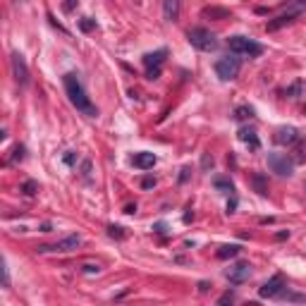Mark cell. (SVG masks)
<instances>
[{"label":"cell","mask_w":306,"mask_h":306,"mask_svg":"<svg viewBox=\"0 0 306 306\" xmlns=\"http://www.w3.org/2000/svg\"><path fill=\"white\" fill-rule=\"evenodd\" d=\"M158 77H161V70H146V79L153 82V79H158Z\"/></svg>","instance_id":"30"},{"label":"cell","mask_w":306,"mask_h":306,"mask_svg":"<svg viewBox=\"0 0 306 306\" xmlns=\"http://www.w3.org/2000/svg\"><path fill=\"white\" fill-rule=\"evenodd\" d=\"M287 237H289V230H282V232L275 234V239H287Z\"/></svg>","instance_id":"34"},{"label":"cell","mask_w":306,"mask_h":306,"mask_svg":"<svg viewBox=\"0 0 306 306\" xmlns=\"http://www.w3.org/2000/svg\"><path fill=\"white\" fill-rule=\"evenodd\" d=\"M304 10H306V2H292L285 12H280L275 19H270L268 24H266V29H268V31H278V29H282V27L292 24V22L299 17Z\"/></svg>","instance_id":"5"},{"label":"cell","mask_w":306,"mask_h":306,"mask_svg":"<svg viewBox=\"0 0 306 306\" xmlns=\"http://www.w3.org/2000/svg\"><path fill=\"white\" fill-rule=\"evenodd\" d=\"M82 270H84V273H101V266H98V263H84V266H82Z\"/></svg>","instance_id":"28"},{"label":"cell","mask_w":306,"mask_h":306,"mask_svg":"<svg viewBox=\"0 0 306 306\" xmlns=\"http://www.w3.org/2000/svg\"><path fill=\"white\" fill-rule=\"evenodd\" d=\"M156 184H158L156 177H144V180H141V187H144V189H153Z\"/></svg>","instance_id":"29"},{"label":"cell","mask_w":306,"mask_h":306,"mask_svg":"<svg viewBox=\"0 0 306 306\" xmlns=\"http://www.w3.org/2000/svg\"><path fill=\"white\" fill-rule=\"evenodd\" d=\"M273 139H275V144L280 146H292L299 141V129L297 127H278Z\"/></svg>","instance_id":"11"},{"label":"cell","mask_w":306,"mask_h":306,"mask_svg":"<svg viewBox=\"0 0 306 306\" xmlns=\"http://www.w3.org/2000/svg\"><path fill=\"white\" fill-rule=\"evenodd\" d=\"M213 184H216V189H218V192H225V194H230V192L234 189V187H232V182H230V180H225V177H218V180L213 182Z\"/></svg>","instance_id":"20"},{"label":"cell","mask_w":306,"mask_h":306,"mask_svg":"<svg viewBox=\"0 0 306 306\" xmlns=\"http://www.w3.org/2000/svg\"><path fill=\"white\" fill-rule=\"evenodd\" d=\"M225 278H227L232 285H242V282H247V280L251 278V266H249L247 261H242V263H234L232 268L225 270Z\"/></svg>","instance_id":"9"},{"label":"cell","mask_w":306,"mask_h":306,"mask_svg":"<svg viewBox=\"0 0 306 306\" xmlns=\"http://www.w3.org/2000/svg\"><path fill=\"white\" fill-rule=\"evenodd\" d=\"M239 70H242V65H239V60L232 57V55L220 57V60L216 62V74L223 79V82H230V79H234V77L239 74Z\"/></svg>","instance_id":"6"},{"label":"cell","mask_w":306,"mask_h":306,"mask_svg":"<svg viewBox=\"0 0 306 306\" xmlns=\"http://www.w3.org/2000/svg\"><path fill=\"white\" fill-rule=\"evenodd\" d=\"M232 302H234V294H232V292H225V294L218 299L216 306H232Z\"/></svg>","instance_id":"25"},{"label":"cell","mask_w":306,"mask_h":306,"mask_svg":"<svg viewBox=\"0 0 306 306\" xmlns=\"http://www.w3.org/2000/svg\"><path fill=\"white\" fill-rule=\"evenodd\" d=\"M234 117H237V120H251L253 110L249 108V106H239V108L234 110Z\"/></svg>","instance_id":"19"},{"label":"cell","mask_w":306,"mask_h":306,"mask_svg":"<svg viewBox=\"0 0 306 306\" xmlns=\"http://www.w3.org/2000/svg\"><path fill=\"white\" fill-rule=\"evenodd\" d=\"M51 230H53L51 223H43V225H41V232H51Z\"/></svg>","instance_id":"36"},{"label":"cell","mask_w":306,"mask_h":306,"mask_svg":"<svg viewBox=\"0 0 306 306\" xmlns=\"http://www.w3.org/2000/svg\"><path fill=\"white\" fill-rule=\"evenodd\" d=\"M187 38H189V43L196 48V51H216L218 48V38L213 31H208V29H201V27H196V29H189V34H187Z\"/></svg>","instance_id":"3"},{"label":"cell","mask_w":306,"mask_h":306,"mask_svg":"<svg viewBox=\"0 0 306 306\" xmlns=\"http://www.w3.org/2000/svg\"><path fill=\"white\" fill-rule=\"evenodd\" d=\"M108 234L112 237V239H125L127 237L125 227H120V225H108Z\"/></svg>","instance_id":"23"},{"label":"cell","mask_w":306,"mask_h":306,"mask_svg":"<svg viewBox=\"0 0 306 306\" xmlns=\"http://www.w3.org/2000/svg\"><path fill=\"white\" fill-rule=\"evenodd\" d=\"M22 192L27 194V196H34L38 192V182H34V180H27L24 184H22Z\"/></svg>","instance_id":"22"},{"label":"cell","mask_w":306,"mask_h":306,"mask_svg":"<svg viewBox=\"0 0 306 306\" xmlns=\"http://www.w3.org/2000/svg\"><path fill=\"white\" fill-rule=\"evenodd\" d=\"M82 247V234H70L55 244H41L36 247L38 253H70V251H77Z\"/></svg>","instance_id":"4"},{"label":"cell","mask_w":306,"mask_h":306,"mask_svg":"<svg viewBox=\"0 0 306 306\" xmlns=\"http://www.w3.org/2000/svg\"><path fill=\"white\" fill-rule=\"evenodd\" d=\"M302 91H304V84H302V82H294L289 89H285V96H289V98H297V96H302Z\"/></svg>","instance_id":"21"},{"label":"cell","mask_w":306,"mask_h":306,"mask_svg":"<svg viewBox=\"0 0 306 306\" xmlns=\"http://www.w3.org/2000/svg\"><path fill=\"white\" fill-rule=\"evenodd\" d=\"M165 57H167V51H165V48H161V51H153V53H146L144 55L146 70H161V65L165 62Z\"/></svg>","instance_id":"13"},{"label":"cell","mask_w":306,"mask_h":306,"mask_svg":"<svg viewBox=\"0 0 306 306\" xmlns=\"http://www.w3.org/2000/svg\"><path fill=\"white\" fill-rule=\"evenodd\" d=\"M227 46H230V51H232L234 55L258 57V55L263 53V46H261V43H256V41H253V38H249V36H230Z\"/></svg>","instance_id":"2"},{"label":"cell","mask_w":306,"mask_h":306,"mask_svg":"<svg viewBox=\"0 0 306 306\" xmlns=\"http://www.w3.org/2000/svg\"><path fill=\"white\" fill-rule=\"evenodd\" d=\"M208 165H213V158L206 153V156H203V167H208Z\"/></svg>","instance_id":"35"},{"label":"cell","mask_w":306,"mask_h":306,"mask_svg":"<svg viewBox=\"0 0 306 306\" xmlns=\"http://www.w3.org/2000/svg\"><path fill=\"white\" fill-rule=\"evenodd\" d=\"M189 172H192L189 167H182V175H180V182H182V184H184V182L189 180Z\"/></svg>","instance_id":"31"},{"label":"cell","mask_w":306,"mask_h":306,"mask_svg":"<svg viewBox=\"0 0 306 306\" xmlns=\"http://www.w3.org/2000/svg\"><path fill=\"white\" fill-rule=\"evenodd\" d=\"M10 161L17 163V161H24V146H15V151H12V156H10Z\"/></svg>","instance_id":"26"},{"label":"cell","mask_w":306,"mask_h":306,"mask_svg":"<svg viewBox=\"0 0 306 306\" xmlns=\"http://www.w3.org/2000/svg\"><path fill=\"white\" fill-rule=\"evenodd\" d=\"M156 156L153 153H148V151H141V153H134V167H139V170H151L153 165H156Z\"/></svg>","instance_id":"14"},{"label":"cell","mask_w":306,"mask_h":306,"mask_svg":"<svg viewBox=\"0 0 306 306\" xmlns=\"http://www.w3.org/2000/svg\"><path fill=\"white\" fill-rule=\"evenodd\" d=\"M234 208H237V198H230V203H227V213H234Z\"/></svg>","instance_id":"33"},{"label":"cell","mask_w":306,"mask_h":306,"mask_svg":"<svg viewBox=\"0 0 306 306\" xmlns=\"http://www.w3.org/2000/svg\"><path fill=\"white\" fill-rule=\"evenodd\" d=\"M177 15H180V2L177 0H165L163 2V17L172 22V19H177Z\"/></svg>","instance_id":"15"},{"label":"cell","mask_w":306,"mask_h":306,"mask_svg":"<svg viewBox=\"0 0 306 306\" xmlns=\"http://www.w3.org/2000/svg\"><path fill=\"white\" fill-rule=\"evenodd\" d=\"M203 15L211 19H230L232 15H230V10H225V7H206L203 10Z\"/></svg>","instance_id":"17"},{"label":"cell","mask_w":306,"mask_h":306,"mask_svg":"<svg viewBox=\"0 0 306 306\" xmlns=\"http://www.w3.org/2000/svg\"><path fill=\"white\" fill-rule=\"evenodd\" d=\"M251 182H253V187H256V192H258L261 196H266V194H268V180H266L263 175H258V172H256V175L251 177Z\"/></svg>","instance_id":"18"},{"label":"cell","mask_w":306,"mask_h":306,"mask_svg":"<svg viewBox=\"0 0 306 306\" xmlns=\"http://www.w3.org/2000/svg\"><path fill=\"white\" fill-rule=\"evenodd\" d=\"M79 29H82V31H86V34L93 31V29H96V19H91V17L79 19Z\"/></svg>","instance_id":"24"},{"label":"cell","mask_w":306,"mask_h":306,"mask_svg":"<svg viewBox=\"0 0 306 306\" xmlns=\"http://www.w3.org/2000/svg\"><path fill=\"white\" fill-rule=\"evenodd\" d=\"M125 213H127V216L137 213V203H127V206H125Z\"/></svg>","instance_id":"32"},{"label":"cell","mask_w":306,"mask_h":306,"mask_svg":"<svg viewBox=\"0 0 306 306\" xmlns=\"http://www.w3.org/2000/svg\"><path fill=\"white\" fill-rule=\"evenodd\" d=\"M62 161L67 163V165H74V163L79 161V156H77V151H67V153H65V158H62Z\"/></svg>","instance_id":"27"},{"label":"cell","mask_w":306,"mask_h":306,"mask_svg":"<svg viewBox=\"0 0 306 306\" xmlns=\"http://www.w3.org/2000/svg\"><path fill=\"white\" fill-rule=\"evenodd\" d=\"M10 62H12V74H15L17 84L27 86V84H29V67H27V60H24L19 53H12L10 55Z\"/></svg>","instance_id":"10"},{"label":"cell","mask_w":306,"mask_h":306,"mask_svg":"<svg viewBox=\"0 0 306 306\" xmlns=\"http://www.w3.org/2000/svg\"><path fill=\"white\" fill-rule=\"evenodd\" d=\"M268 167L280 177H289L294 172V163L287 158V153H268Z\"/></svg>","instance_id":"7"},{"label":"cell","mask_w":306,"mask_h":306,"mask_svg":"<svg viewBox=\"0 0 306 306\" xmlns=\"http://www.w3.org/2000/svg\"><path fill=\"white\" fill-rule=\"evenodd\" d=\"M62 84H65L67 98H70V103L77 108V112H82V115H86V117H98V108L93 106V101L89 98V93H86L82 79H79L77 74L67 72L62 77Z\"/></svg>","instance_id":"1"},{"label":"cell","mask_w":306,"mask_h":306,"mask_svg":"<svg viewBox=\"0 0 306 306\" xmlns=\"http://www.w3.org/2000/svg\"><path fill=\"white\" fill-rule=\"evenodd\" d=\"M237 137H239V141H244L251 151H258V148H261V139H258V134H256L253 127H242V129L237 132Z\"/></svg>","instance_id":"12"},{"label":"cell","mask_w":306,"mask_h":306,"mask_svg":"<svg viewBox=\"0 0 306 306\" xmlns=\"http://www.w3.org/2000/svg\"><path fill=\"white\" fill-rule=\"evenodd\" d=\"M285 289H287L285 278H282V275H273L268 282H263V285L258 287V294H261L263 299H275V297H282Z\"/></svg>","instance_id":"8"},{"label":"cell","mask_w":306,"mask_h":306,"mask_svg":"<svg viewBox=\"0 0 306 306\" xmlns=\"http://www.w3.org/2000/svg\"><path fill=\"white\" fill-rule=\"evenodd\" d=\"M239 251H242V247H239V244H225V247H220V249L216 251V256L220 258V261H227V258L239 256Z\"/></svg>","instance_id":"16"}]
</instances>
